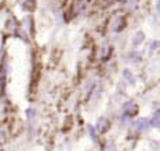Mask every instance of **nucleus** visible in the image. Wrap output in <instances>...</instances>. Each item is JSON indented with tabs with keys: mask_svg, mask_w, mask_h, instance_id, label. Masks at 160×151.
Returning <instances> with one entry per match:
<instances>
[{
	"mask_svg": "<svg viewBox=\"0 0 160 151\" xmlns=\"http://www.w3.org/2000/svg\"><path fill=\"white\" fill-rule=\"evenodd\" d=\"M109 128H111V122H109V120H108L106 117L98 118V121H97V124H95V129L98 133H105V132L109 130Z\"/></svg>",
	"mask_w": 160,
	"mask_h": 151,
	"instance_id": "nucleus-3",
	"label": "nucleus"
},
{
	"mask_svg": "<svg viewBox=\"0 0 160 151\" xmlns=\"http://www.w3.org/2000/svg\"><path fill=\"white\" fill-rule=\"evenodd\" d=\"M144 39H145V34L142 33V32H138V33H135V36H134V39H133V46H134V47L139 46L141 43L144 41Z\"/></svg>",
	"mask_w": 160,
	"mask_h": 151,
	"instance_id": "nucleus-6",
	"label": "nucleus"
},
{
	"mask_svg": "<svg viewBox=\"0 0 160 151\" xmlns=\"http://www.w3.org/2000/svg\"><path fill=\"white\" fill-rule=\"evenodd\" d=\"M149 126L150 128H159L160 126V120L152 115V117L149 118Z\"/></svg>",
	"mask_w": 160,
	"mask_h": 151,
	"instance_id": "nucleus-7",
	"label": "nucleus"
},
{
	"mask_svg": "<svg viewBox=\"0 0 160 151\" xmlns=\"http://www.w3.org/2000/svg\"><path fill=\"white\" fill-rule=\"evenodd\" d=\"M123 78L126 80V83L128 84V85H135V76L133 74V72L130 70V69H124L123 70Z\"/></svg>",
	"mask_w": 160,
	"mask_h": 151,
	"instance_id": "nucleus-4",
	"label": "nucleus"
},
{
	"mask_svg": "<svg viewBox=\"0 0 160 151\" xmlns=\"http://www.w3.org/2000/svg\"><path fill=\"white\" fill-rule=\"evenodd\" d=\"M122 109H123V117H126V118H128V120H130V118H134L139 111L137 103H134V102H131V100L124 102Z\"/></svg>",
	"mask_w": 160,
	"mask_h": 151,
	"instance_id": "nucleus-1",
	"label": "nucleus"
},
{
	"mask_svg": "<svg viewBox=\"0 0 160 151\" xmlns=\"http://www.w3.org/2000/svg\"><path fill=\"white\" fill-rule=\"evenodd\" d=\"M87 130H88V135H90L91 140L94 141V143H98V141H99V139H98V132H97L95 126L88 125V126H87Z\"/></svg>",
	"mask_w": 160,
	"mask_h": 151,
	"instance_id": "nucleus-5",
	"label": "nucleus"
},
{
	"mask_svg": "<svg viewBox=\"0 0 160 151\" xmlns=\"http://www.w3.org/2000/svg\"><path fill=\"white\" fill-rule=\"evenodd\" d=\"M159 47H160V41H152V44H150V51H155V50H157Z\"/></svg>",
	"mask_w": 160,
	"mask_h": 151,
	"instance_id": "nucleus-8",
	"label": "nucleus"
},
{
	"mask_svg": "<svg viewBox=\"0 0 160 151\" xmlns=\"http://www.w3.org/2000/svg\"><path fill=\"white\" fill-rule=\"evenodd\" d=\"M26 114H28V117H29V118H33V117H35V110H32V109L26 110Z\"/></svg>",
	"mask_w": 160,
	"mask_h": 151,
	"instance_id": "nucleus-9",
	"label": "nucleus"
},
{
	"mask_svg": "<svg viewBox=\"0 0 160 151\" xmlns=\"http://www.w3.org/2000/svg\"><path fill=\"white\" fill-rule=\"evenodd\" d=\"M156 8H157V11L160 12V0H157V4H156Z\"/></svg>",
	"mask_w": 160,
	"mask_h": 151,
	"instance_id": "nucleus-10",
	"label": "nucleus"
},
{
	"mask_svg": "<svg viewBox=\"0 0 160 151\" xmlns=\"http://www.w3.org/2000/svg\"><path fill=\"white\" fill-rule=\"evenodd\" d=\"M133 128L137 133H142V132L149 130V118H138L133 122Z\"/></svg>",
	"mask_w": 160,
	"mask_h": 151,
	"instance_id": "nucleus-2",
	"label": "nucleus"
}]
</instances>
